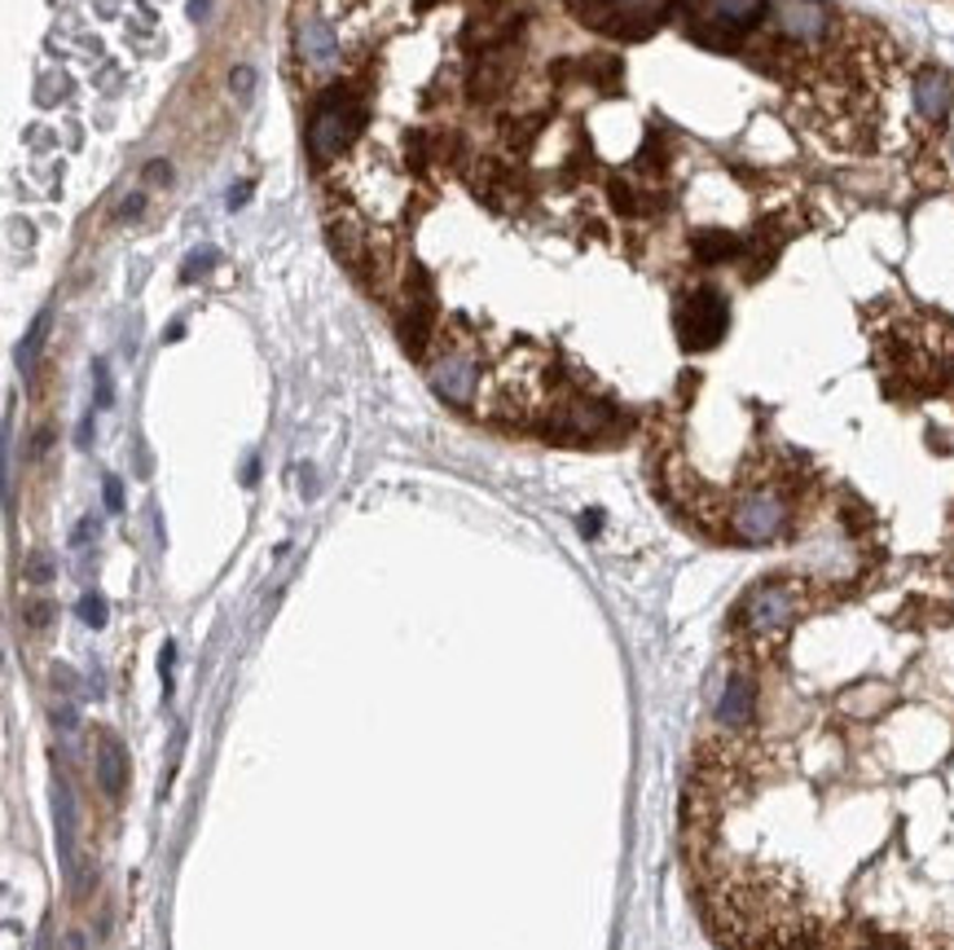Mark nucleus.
Segmentation results:
<instances>
[{"instance_id": "13", "label": "nucleus", "mask_w": 954, "mask_h": 950, "mask_svg": "<svg viewBox=\"0 0 954 950\" xmlns=\"http://www.w3.org/2000/svg\"><path fill=\"white\" fill-rule=\"evenodd\" d=\"M106 616H110V611H106V599H101V595H85V599H80V620H85V625L101 629Z\"/></svg>"}, {"instance_id": "15", "label": "nucleus", "mask_w": 954, "mask_h": 950, "mask_svg": "<svg viewBox=\"0 0 954 950\" xmlns=\"http://www.w3.org/2000/svg\"><path fill=\"white\" fill-rule=\"evenodd\" d=\"M49 620H53V607L45 604V599H36V604H27V629H49Z\"/></svg>"}, {"instance_id": "3", "label": "nucleus", "mask_w": 954, "mask_h": 950, "mask_svg": "<svg viewBox=\"0 0 954 950\" xmlns=\"http://www.w3.org/2000/svg\"><path fill=\"white\" fill-rule=\"evenodd\" d=\"M791 519H796V507H791V493L783 484H753L730 502L726 532L744 546H766V541L787 537Z\"/></svg>"}, {"instance_id": "14", "label": "nucleus", "mask_w": 954, "mask_h": 950, "mask_svg": "<svg viewBox=\"0 0 954 950\" xmlns=\"http://www.w3.org/2000/svg\"><path fill=\"white\" fill-rule=\"evenodd\" d=\"M840 950H906V947H902V942H893V938H879V933H867V938L849 942V933H845V947Z\"/></svg>"}, {"instance_id": "2", "label": "nucleus", "mask_w": 954, "mask_h": 950, "mask_svg": "<svg viewBox=\"0 0 954 950\" xmlns=\"http://www.w3.org/2000/svg\"><path fill=\"white\" fill-rule=\"evenodd\" d=\"M809 586L800 581V577H766V581H757L739 607H735V620H730V629H735V638L744 643V647H753V652H761V647H770V643H779L783 634L809 611Z\"/></svg>"}, {"instance_id": "21", "label": "nucleus", "mask_w": 954, "mask_h": 950, "mask_svg": "<svg viewBox=\"0 0 954 950\" xmlns=\"http://www.w3.org/2000/svg\"><path fill=\"white\" fill-rule=\"evenodd\" d=\"M62 950H88V938L80 933V929H71V933L62 938Z\"/></svg>"}, {"instance_id": "20", "label": "nucleus", "mask_w": 954, "mask_h": 950, "mask_svg": "<svg viewBox=\"0 0 954 950\" xmlns=\"http://www.w3.org/2000/svg\"><path fill=\"white\" fill-rule=\"evenodd\" d=\"M53 722H58L62 731H71V726H76V704H58V708H53Z\"/></svg>"}, {"instance_id": "10", "label": "nucleus", "mask_w": 954, "mask_h": 950, "mask_svg": "<svg viewBox=\"0 0 954 950\" xmlns=\"http://www.w3.org/2000/svg\"><path fill=\"white\" fill-rule=\"evenodd\" d=\"M911 97H915V110H919V119H924V124H942V119L951 115V101H954L951 76H946V71H937V67L915 71Z\"/></svg>"}, {"instance_id": "1", "label": "nucleus", "mask_w": 954, "mask_h": 950, "mask_svg": "<svg viewBox=\"0 0 954 950\" xmlns=\"http://www.w3.org/2000/svg\"><path fill=\"white\" fill-rule=\"evenodd\" d=\"M423 370L432 379L435 396L449 401L453 410H480L484 405V388H489L493 361H489V347H484L475 326L444 322L435 331L427 356H423Z\"/></svg>"}, {"instance_id": "17", "label": "nucleus", "mask_w": 954, "mask_h": 950, "mask_svg": "<svg viewBox=\"0 0 954 950\" xmlns=\"http://www.w3.org/2000/svg\"><path fill=\"white\" fill-rule=\"evenodd\" d=\"M97 405H110V374H106V361H97Z\"/></svg>"}, {"instance_id": "18", "label": "nucleus", "mask_w": 954, "mask_h": 950, "mask_svg": "<svg viewBox=\"0 0 954 950\" xmlns=\"http://www.w3.org/2000/svg\"><path fill=\"white\" fill-rule=\"evenodd\" d=\"M106 507H110V511H119V507H124V484H119L115 476H106Z\"/></svg>"}, {"instance_id": "8", "label": "nucleus", "mask_w": 954, "mask_h": 950, "mask_svg": "<svg viewBox=\"0 0 954 950\" xmlns=\"http://www.w3.org/2000/svg\"><path fill=\"white\" fill-rule=\"evenodd\" d=\"M92 775H97V787H101L106 801H119V796H124L132 766H128L124 744H119L110 731H97V744H92Z\"/></svg>"}, {"instance_id": "9", "label": "nucleus", "mask_w": 954, "mask_h": 950, "mask_svg": "<svg viewBox=\"0 0 954 950\" xmlns=\"http://www.w3.org/2000/svg\"><path fill=\"white\" fill-rule=\"evenodd\" d=\"M757 678L748 674V669H735L730 678H726V692L717 699V722L726 726V731H744L748 722H753V713H757Z\"/></svg>"}, {"instance_id": "7", "label": "nucleus", "mask_w": 954, "mask_h": 950, "mask_svg": "<svg viewBox=\"0 0 954 950\" xmlns=\"http://www.w3.org/2000/svg\"><path fill=\"white\" fill-rule=\"evenodd\" d=\"M53 832H58V863L71 884L80 875V854H76V796H71L67 775L53 778Z\"/></svg>"}, {"instance_id": "5", "label": "nucleus", "mask_w": 954, "mask_h": 950, "mask_svg": "<svg viewBox=\"0 0 954 950\" xmlns=\"http://www.w3.org/2000/svg\"><path fill=\"white\" fill-rule=\"evenodd\" d=\"M770 0H695L691 36L708 49H735L753 27H761Z\"/></svg>"}, {"instance_id": "22", "label": "nucleus", "mask_w": 954, "mask_h": 950, "mask_svg": "<svg viewBox=\"0 0 954 950\" xmlns=\"http://www.w3.org/2000/svg\"><path fill=\"white\" fill-rule=\"evenodd\" d=\"M40 950H53V938H49V933H45V938H40Z\"/></svg>"}, {"instance_id": "23", "label": "nucleus", "mask_w": 954, "mask_h": 950, "mask_svg": "<svg viewBox=\"0 0 954 950\" xmlns=\"http://www.w3.org/2000/svg\"><path fill=\"white\" fill-rule=\"evenodd\" d=\"M951 155H954V146H951Z\"/></svg>"}, {"instance_id": "19", "label": "nucleus", "mask_w": 954, "mask_h": 950, "mask_svg": "<svg viewBox=\"0 0 954 950\" xmlns=\"http://www.w3.org/2000/svg\"><path fill=\"white\" fill-rule=\"evenodd\" d=\"M27 577H31V581H49V559H45V555H31Z\"/></svg>"}, {"instance_id": "6", "label": "nucleus", "mask_w": 954, "mask_h": 950, "mask_svg": "<svg viewBox=\"0 0 954 950\" xmlns=\"http://www.w3.org/2000/svg\"><path fill=\"white\" fill-rule=\"evenodd\" d=\"M730 326V304L717 286H695L691 295H682L678 304V340L691 352H704V347H717L721 335Z\"/></svg>"}, {"instance_id": "16", "label": "nucleus", "mask_w": 954, "mask_h": 950, "mask_svg": "<svg viewBox=\"0 0 954 950\" xmlns=\"http://www.w3.org/2000/svg\"><path fill=\"white\" fill-rule=\"evenodd\" d=\"M173 669H176V643L164 647V656H159V674H164V695H173Z\"/></svg>"}, {"instance_id": "12", "label": "nucleus", "mask_w": 954, "mask_h": 950, "mask_svg": "<svg viewBox=\"0 0 954 950\" xmlns=\"http://www.w3.org/2000/svg\"><path fill=\"white\" fill-rule=\"evenodd\" d=\"M45 331H49V317H40V322L31 326V335L22 340V347H18V361H22V370H31V365H36V352H40V340H45Z\"/></svg>"}, {"instance_id": "4", "label": "nucleus", "mask_w": 954, "mask_h": 950, "mask_svg": "<svg viewBox=\"0 0 954 950\" xmlns=\"http://www.w3.org/2000/svg\"><path fill=\"white\" fill-rule=\"evenodd\" d=\"M361 124H365V106H361L356 92H347V88L326 92L313 106V119H308V155H313V164L317 168L340 164V155L356 141Z\"/></svg>"}, {"instance_id": "11", "label": "nucleus", "mask_w": 954, "mask_h": 950, "mask_svg": "<svg viewBox=\"0 0 954 950\" xmlns=\"http://www.w3.org/2000/svg\"><path fill=\"white\" fill-rule=\"evenodd\" d=\"M299 53H304V62H313V67H331V62H335V53H340L335 31H331L317 13L299 18Z\"/></svg>"}]
</instances>
